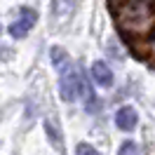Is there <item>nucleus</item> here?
I'll use <instances>...</instances> for the list:
<instances>
[{
  "mask_svg": "<svg viewBox=\"0 0 155 155\" xmlns=\"http://www.w3.org/2000/svg\"><path fill=\"white\" fill-rule=\"evenodd\" d=\"M85 75L80 66H75L73 61H68L66 66L59 68V94L64 101H75L78 97H82V89H85Z\"/></svg>",
  "mask_w": 155,
  "mask_h": 155,
  "instance_id": "nucleus-2",
  "label": "nucleus"
},
{
  "mask_svg": "<svg viewBox=\"0 0 155 155\" xmlns=\"http://www.w3.org/2000/svg\"><path fill=\"white\" fill-rule=\"evenodd\" d=\"M0 31H2V28H0Z\"/></svg>",
  "mask_w": 155,
  "mask_h": 155,
  "instance_id": "nucleus-11",
  "label": "nucleus"
},
{
  "mask_svg": "<svg viewBox=\"0 0 155 155\" xmlns=\"http://www.w3.org/2000/svg\"><path fill=\"white\" fill-rule=\"evenodd\" d=\"M45 129H47L49 139H52L54 143H59V146H61V132H57V129H54V125H52V120H45Z\"/></svg>",
  "mask_w": 155,
  "mask_h": 155,
  "instance_id": "nucleus-8",
  "label": "nucleus"
},
{
  "mask_svg": "<svg viewBox=\"0 0 155 155\" xmlns=\"http://www.w3.org/2000/svg\"><path fill=\"white\" fill-rule=\"evenodd\" d=\"M49 57H52V64L57 66V71H59L61 66H66L68 61H71V59H68V54H66V52H64L61 47H52V52H49Z\"/></svg>",
  "mask_w": 155,
  "mask_h": 155,
  "instance_id": "nucleus-7",
  "label": "nucleus"
},
{
  "mask_svg": "<svg viewBox=\"0 0 155 155\" xmlns=\"http://www.w3.org/2000/svg\"><path fill=\"white\" fill-rule=\"evenodd\" d=\"M35 21H38V14H35V12L31 10V7H21L19 19H14L12 26H10V35L17 38V40L26 38V35L31 33V28L35 26Z\"/></svg>",
  "mask_w": 155,
  "mask_h": 155,
  "instance_id": "nucleus-3",
  "label": "nucleus"
},
{
  "mask_svg": "<svg viewBox=\"0 0 155 155\" xmlns=\"http://www.w3.org/2000/svg\"><path fill=\"white\" fill-rule=\"evenodd\" d=\"M75 153H87V155H97V148L89 143H78L75 146Z\"/></svg>",
  "mask_w": 155,
  "mask_h": 155,
  "instance_id": "nucleus-9",
  "label": "nucleus"
},
{
  "mask_svg": "<svg viewBox=\"0 0 155 155\" xmlns=\"http://www.w3.org/2000/svg\"><path fill=\"white\" fill-rule=\"evenodd\" d=\"M120 153H136V143H134V141H127V143H122Z\"/></svg>",
  "mask_w": 155,
  "mask_h": 155,
  "instance_id": "nucleus-10",
  "label": "nucleus"
},
{
  "mask_svg": "<svg viewBox=\"0 0 155 155\" xmlns=\"http://www.w3.org/2000/svg\"><path fill=\"white\" fill-rule=\"evenodd\" d=\"M115 19L120 21L122 28H146L150 21H153V5L148 0H115V7H113Z\"/></svg>",
  "mask_w": 155,
  "mask_h": 155,
  "instance_id": "nucleus-1",
  "label": "nucleus"
},
{
  "mask_svg": "<svg viewBox=\"0 0 155 155\" xmlns=\"http://www.w3.org/2000/svg\"><path fill=\"white\" fill-rule=\"evenodd\" d=\"M73 10V0H54L52 2V14L54 17H66Z\"/></svg>",
  "mask_w": 155,
  "mask_h": 155,
  "instance_id": "nucleus-6",
  "label": "nucleus"
},
{
  "mask_svg": "<svg viewBox=\"0 0 155 155\" xmlns=\"http://www.w3.org/2000/svg\"><path fill=\"white\" fill-rule=\"evenodd\" d=\"M115 125L122 129V132H132L136 125H139V113L134 110V106H122L115 113Z\"/></svg>",
  "mask_w": 155,
  "mask_h": 155,
  "instance_id": "nucleus-4",
  "label": "nucleus"
},
{
  "mask_svg": "<svg viewBox=\"0 0 155 155\" xmlns=\"http://www.w3.org/2000/svg\"><path fill=\"white\" fill-rule=\"evenodd\" d=\"M92 78H94V82L101 85V87H110V85H113V71H110L108 64H104V61H94V64H92Z\"/></svg>",
  "mask_w": 155,
  "mask_h": 155,
  "instance_id": "nucleus-5",
  "label": "nucleus"
}]
</instances>
